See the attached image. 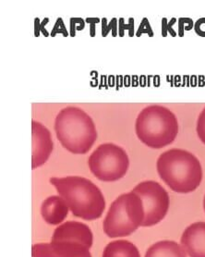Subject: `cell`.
I'll list each match as a JSON object with an SVG mask.
<instances>
[{"label":"cell","mask_w":205,"mask_h":257,"mask_svg":"<svg viewBox=\"0 0 205 257\" xmlns=\"http://www.w3.org/2000/svg\"><path fill=\"white\" fill-rule=\"evenodd\" d=\"M50 182L74 216L91 221L99 218L104 213L106 208L104 194L88 179L80 176L52 177Z\"/></svg>","instance_id":"6da1fadb"},{"label":"cell","mask_w":205,"mask_h":257,"mask_svg":"<svg viewBox=\"0 0 205 257\" xmlns=\"http://www.w3.org/2000/svg\"><path fill=\"white\" fill-rule=\"evenodd\" d=\"M156 169L168 187L178 193H192L202 181V168L192 153L173 148L160 155Z\"/></svg>","instance_id":"7a4b0ae2"},{"label":"cell","mask_w":205,"mask_h":257,"mask_svg":"<svg viewBox=\"0 0 205 257\" xmlns=\"http://www.w3.org/2000/svg\"><path fill=\"white\" fill-rule=\"evenodd\" d=\"M57 138L69 152L84 155L94 146L97 131L93 118L77 106L62 108L55 119Z\"/></svg>","instance_id":"3957f363"},{"label":"cell","mask_w":205,"mask_h":257,"mask_svg":"<svg viewBox=\"0 0 205 257\" xmlns=\"http://www.w3.org/2000/svg\"><path fill=\"white\" fill-rule=\"evenodd\" d=\"M135 131L142 144L160 149L176 140L178 121L176 115L164 105H148L136 118Z\"/></svg>","instance_id":"277c9868"},{"label":"cell","mask_w":205,"mask_h":257,"mask_svg":"<svg viewBox=\"0 0 205 257\" xmlns=\"http://www.w3.org/2000/svg\"><path fill=\"white\" fill-rule=\"evenodd\" d=\"M143 220L144 207L141 197L129 192L119 195L112 203L103 228L109 238L126 237L141 227Z\"/></svg>","instance_id":"5b68a950"},{"label":"cell","mask_w":205,"mask_h":257,"mask_svg":"<svg viewBox=\"0 0 205 257\" xmlns=\"http://www.w3.org/2000/svg\"><path fill=\"white\" fill-rule=\"evenodd\" d=\"M89 169L99 181L112 182L128 172L129 158L121 146L112 143L100 145L89 157Z\"/></svg>","instance_id":"8992f818"},{"label":"cell","mask_w":205,"mask_h":257,"mask_svg":"<svg viewBox=\"0 0 205 257\" xmlns=\"http://www.w3.org/2000/svg\"><path fill=\"white\" fill-rule=\"evenodd\" d=\"M132 192L141 197L144 207V220L141 227H152L161 222L169 209L168 193L159 182L142 181L136 185Z\"/></svg>","instance_id":"52a82bcc"},{"label":"cell","mask_w":205,"mask_h":257,"mask_svg":"<svg viewBox=\"0 0 205 257\" xmlns=\"http://www.w3.org/2000/svg\"><path fill=\"white\" fill-rule=\"evenodd\" d=\"M32 169L36 170L46 164L53 151L52 135L42 123L32 121Z\"/></svg>","instance_id":"ba28073f"},{"label":"cell","mask_w":205,"mask_h":257,"mask_svg":"<svg viewBox=\"0 0 205 257\" xmlns=\"http://www.w3.org/2000/svg\"><path fill=\"white\" fill-rule=\"evenodd\" d=\"M88 247L74 241H51L33 246V257H92Z\"/></svg>","instance_id":"9c48e42d"},{"label":"cell","mask_w":205,"mask_h":257,"mask_svg":"<svg viewBox=\"0 0 205 257\" xmlns=\"http://www.w3.org/2000/svg\"><path fill=\"white\" fill-rule=\"evenodd\" d=\"M74 241L88 247L93 246L94 236L91 228L83 223L68 221L55 229L51 241Z\"/></svg>","instance_id":"30bf717a"},{"label":"cell","mask_w":205,"mask_h":257,"mask_svg":"<svg viewBox=\"0 0 205 257\" xmlns=\"http://www.w3.org/2000/svg\"><path fill=\"white\" fill-rule=\"evenodd\" d=\"M180 242L189 257H205V222L188 226L183 232Z\"/></svg>","instance_id":"8fae6325"},{"label":"cell","mask_w":205,"mask_h":257,"mask_svg":"<svg viewBox=\"0 0 205 257\" xmlns=\"http://www.w3.org/2000/svg\"><path fill=\"white\" fill-rule=\"evenodd\" d=\"M69 206L61 196L53 195L46 199L41 206V215L46 222L58 225L64 221L69 214Z\"/></svg>","instance_id":"7c38bea8"},{"label":"cell","mask_w":205,"mask_h":257,"mask_svg":"<svg viewBox=\"0 0 205 257\" xmlns=\"http://www.w3.org/2000/svg\"><path fill=\"white\" fill-rule=\"evenodd\" d=\"M184 248L173 240H161L152 244L145 257H187Z\"/></svg>","instance_id":"4fadbf2b"},{"label":"cell","mask_w":205,"mask_h":257,"mask_svg":"<svg viewBox=\"0 0 205 257\" xmlns=\"http://www.w3.org/2000/svg\"><path fill=\"white\" fill-rule=\"evenodd\" d=\"M103 257H141L138 248L129 240H119L107 244Z\"/></svg>","instance_id":"5bb4252c"},{"label":"cell","mask_w":205,"mask_h":257,"mask_svg":"<svg viewBox=\"0 0 205 257\" xmlns=\"http://www.w3.org/2000/svg\"><path fill=\"white\" fill-rule=\"evenodd\" d=\"M196 132L202 144L205 145V107L199 113L198 120H197V126H196Z\"/></svg>","instance_id":"9a60e30c"},{"label":"cell","mask_w":205,"mask_h":257,"mask_svg":"<svg viewBox=\"0 0 205 257\" xmlns=\"http://www.w3.org/2000/svg\"><path fill=\"white\" fill-rule=\"evenodd\" d=\"M194 30L197 35L205 37V18H200L195 23Z\"/></svg>","instance_id":"2e32d148"},{"label":"cell","mask_w":205,"mask_h":257,"mask_svg":"<svg viewBox=\"0 0 205 257\" xmlns=\"http://www.w3.org/2000/svg\"><path fill=\"white\" fill-rule=\"evenodd\" d=\"M83 21L82 19H77V24H82ZM75 19H71V35L74 36L75 35ZM77 30H82L80 27H77Z\"/></svg>","instance_id":"e0dca14e"},{"label":"cell","mask_w":205,"mask_h":257,"mask_svg":"<svg viewBox=\"0 0 205 257\" xmlns=\"http://www.w3.org/2000/svg\"><path fill=\"white\" fill-rule=\"evenodd\" d=\"M203 209H204V212H205V195H204V199H203Z\"/></svg>","instance_id":"ac0fdd59"}]
</instances>
